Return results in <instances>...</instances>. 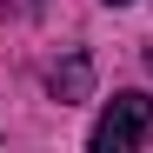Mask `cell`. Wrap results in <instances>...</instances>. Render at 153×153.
<instances>
[{
    "label": "cell",
    "mask_w": 153,
    "mask_h": 153,
    "mask_svg": "<svg viewBox=\"0 0 153 153\" xmlns=\"http://www.w3.org/2000/svg\"><path fill=\"white\" fill-rule=\"evenodd\" d=\"M153 133V100L146 93H113L107 113L93 120V153H133Z\"/></svg>",
    "instance_id": "obj_1"
},
{
    "label": "cell",
    "mask_w": 153,
    "mask_h": 153,
    "mask_svg": "<svg viewBox=\"0 0 153 153\" xmlns=\"http://www.w3.org/2000/svg\"><path fill=\"white\" fill-rule=\"evenodd\" d=\"M87 80H93L87 53H73L67 67H53V93H60V100H80V93H87Z\"/></svg>",
    "instance_id": "obj_2"
},
{
    "label": "cell",
    "mask_w": 153,
    "mask_h": 153,
    "mask_svg": "<svg viewBox=\"0 0 153 153\" xmlns=\"http://www.w3.org/2000/svg\"><path fill=\"white\" fill-rule=\"evenodd\" d=\"M107 7H133V0H107Z\"/></svg>",
    "instance_id": "obj_3"
}]
</instances>
